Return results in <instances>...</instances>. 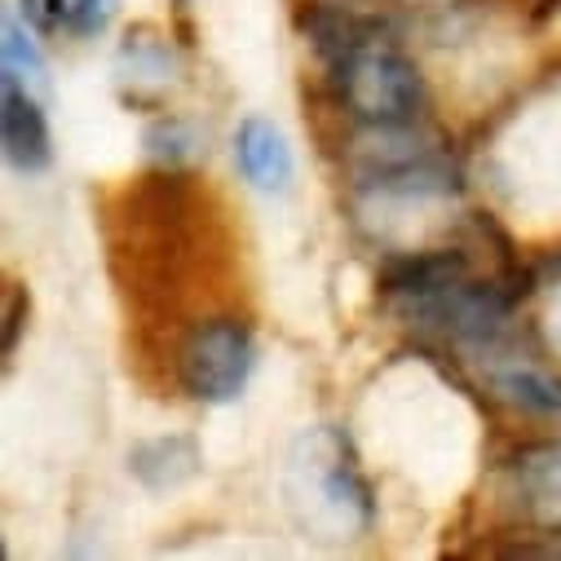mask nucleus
<instances>
[{
    "instance_id": "nucleus-1",
    "label": "nucleus",
    "mask_w": 561,
    "mask_h": 561,
    "mask_svg": "<svg viewBox=\"0 0 561 561\" xmlns=\"http://www.w3.org/2000/svg\"><path fill=\"white\" fill-rule=\"evenodd\" d=\"M306 32L323 62L332 67L336 93L345 111L371 128H407L425 106V80L415 62L385 36L376 19H358L345 10H314Z\"/></svg>"
},
{
    "instance_id": "nucleus-2",
    "label": "nucleus",
    "mask_w": 561,
    "mask_h": 561,
    "mask_svg": "<svg viewBox=\"0 0 561 561\" xmlns=\"http://www.w3.org/2000/svg\"><path fill=\"white\" fill-rule=\"evenodd\" d=\"M256 371V341L243 323L217 319L195 328L182 350V385L199 402H234Z\"/></svg>"
},
{
    "instance_id": "nucleus-3",
    "label": "nucleus",
    "mask_w": 561,
    "mask_h": 561,
    "mask_svg": "<svg viewBox=\"0 0 561 561\" xmlns=\"http://www.w3.org/2000/svg\"><path fill=\"white\" fill-rule=\"evenodd\" d=\"M363 186L380 195H451L456 164L443 160L434 147L385 142L380 151H371V164L363 169Z\"/></svg>"
},
{
    "instance_id": "nucleus-4",
    "label": "nucleus",
    "mask_w": 561,
    "mask_h": 561,
    "mask_svg": "<svg viewBox=\"0 0 561 561\" xmlns=\"http://www.w3.org/2000/svg\"><path fill=\"white\" fill-rule=\"evenodd\" d=\"M45 98L23 89L19 80H0V137H5V160L19 173H41L49 169V119H45Z\"/></svg>"
},
{
    "instance_id": "nucleus-5",
    "label": "nucleus",
    "mask_w": 561,
    "mask_h": 561,
    "mask_svg": "<svg viewBox=\"0 0 561 561\" xmlns=\"http://www.w3.org/2000/svg\"><path fill=\"white\" fill-rule=\"evenodd\" d=\"M234 164L256 191H284L293 182V147L261 115H248L234 128Z\"/></svg>"
},
{
    "instance_id": "nucleus-6",
    "label": "nucleus",
    "mask_w": 561,
    "mask_h": 561,
    "mask_svg": "<svg viewBox=\"0 0 561 561\" xmlns=\"http://www.w3.org/2000/svg\"><path fill=\"white\" fill-rule=\"evenodd\" d=\"M19 10L36 32H62V36L89 41L111 27L119 0H19Z\"/></svg>"
},
{
    "instance_id": "nucleus-7",
    "label": "nucleus",
    "mask_w": 561,
    "mask_h": 561,
    "mask_svg": "<svg viewBox=\"0 0 561 561\" xmlns=\"http://www.w3.org/2000/svg\"><path fill=\"white\" fill-rule=\"evenodd\" d=\"M195 465H199V451H195L191 438H156V443L133 447V456H128L133 478H142V482L156 486V491H164V486L191 478Z\"/></svg>"
},
{
    "instance_id": "nucleus-8",
    "label": "nucleus",
    "mask_w": 561,
    "mask_h": 561,
    "mask_svg": "<svg viewBox=\"0 0 561 561\" xmlns=\"http://www.w3.org/2000/svg\"><path fill=\"white\" fill-rule=\"evenodd\" d=\"M0 80H19L36 98H49V67H45L32 32L14 14H5V76Z\"/></svg>"
},
{
    "instance_id": "nucleus-9",
    "label": "nucleus",
    "mask_w": 561,
    "mask_h": 561,
    "mask_svg": "<svg viewBox=\"0 0 561 561\" xmlns=\"http://www.w3.org/2000/svg\"><path fill=\"white\" fill-rule=\"evenodd\" d=\"M169 67H173L169 49L156 45V41H147V36H137V41L128 36V45L119 49V76L133 80V84H156V89H164V84H169Z\"/></svg>"
},
{
    "instance_id": "nucleus-10",
    "label": "nucleus",
    "mask_w": 561,
    "mask_h": 561,
    "mask_svg": "<svg viewBox=\"0 0 561 561\" xmlns=\"http://www.w3.org/2000/svg\"><path fill=\"white\" fill-rule=\"evenodd\" d=\"M495 389L508 402H517V407L561 411V380H552V376H539V371H500L495 376Z\"/></svg>"
},
{
    "instance_id": "nucleus-11",
    "label": "nucleus",
    "mask_w": 561,
    "mask_h": 561,
    "mask_svg": "<svg viewBox=\"0 0 561 561\" xmlns=\"http://www.w3.org/2000/svg\"><path fill=\"white\" fill-rule=\"evenodd\" d=\"M191 128L186 124H178V119H169V124H156L151 133H147V151L156 156V160H182V156H191Z\"/></svg>"
},
{
    "instance_id": "nucleus-12",
    "label": "nucleus",
    "mask_w": 561,
    "mask_h": 561,
    "mask_svg": "<svg viewBox=\"0 0 561 561\" xmlns=\"http://www.w3.org/2000/svg\"><path fill=\"white\" fill-rule=\"evenodd\" d=\"M23 319H27V301H23V293H10L5 297V354H14L19 332H23Z\"/></svg>"
},
{
    "instance_id": "nucleus-13",
    "label": "nucleus",
    "mask_w": 561,
    "mask_h": 561,
    "mask_svg": "<svg viewBox=\"0 0 561 561\" xmlns=\"http://www.w3.org/2000/svg\"><path fill=\"white\" fill-rule=\"evenodd\" d=\"M182 5H186V0H182Z\"/></svg>"
}]
</instances>
